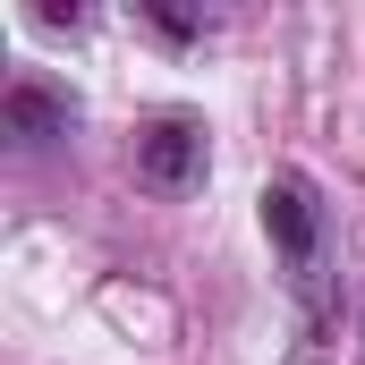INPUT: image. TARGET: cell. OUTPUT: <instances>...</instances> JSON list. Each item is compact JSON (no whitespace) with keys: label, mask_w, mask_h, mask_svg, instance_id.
Instances as JSON below:
<instances>
[{"label":"cell","mask_w":365,"mask_h":365,"mask_svg":"<svg viewBox=\"0 0 365 365\" xmlns=\"http://www.w3.org/2000/svg\"><path fill=\"white\" fill-rule=\"evenodd\" d=\"M153 26L162 34H204V17H187V9H153Z\"/></svg>","instance_id":"277c9868"},{"label":"cell","mask_w":365,"mask_h":365,"mask_svg":"<svg viewBox=\"0 0 365 365\" xmlns=\"http://www.w3.org/2000/svg\"><path fill=\"white\" fill-rule=\"evenodd\" d=\"M264 230H272V247L289 255V264H306L314 255V187L297 179V170H280V179H264Z\"/></svg>","instance_id":"7a4b0ae2"},{"label":"cell","mask_w":365,"mask_h":365,"mask_svg":"<svg viewBox=\"0 0 365 365\" xmlns=\"http://www.w3.org/2000/svg\"><path fill=\"white\" fill-rule=\"evenodd\" d=\"M212 170V145H204V119H187V110H162V119H145L136 128V179L153 187V195H195Z\"/></svg>","instance_id":"6da1fadb"},{"label":"cell","mask_w":365,"mask_h":365,"mask_svg":"<svg viewBox=\"0 0 365 365\" xmlns=\"http://www.w3.org/2000/svg\"><path fill=\"white\" fill-rule=\"evenodd\" d=\"M0 119H9V136H17V145H51V136H68L77 102H68L60 86H43V77H17L9 102H0Z\"/></svg>","instance_id":"3957f363"}]
</instances>
